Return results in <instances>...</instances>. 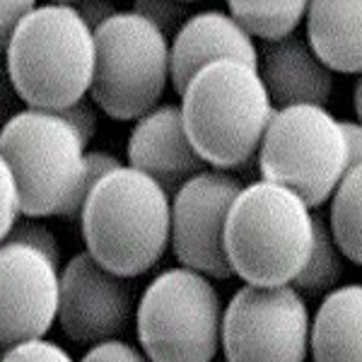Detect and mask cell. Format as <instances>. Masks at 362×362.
I'll list each match as a JSON object with an SVG mask.
<instances>
[{"mask_svg": "<svg viewBox=\"0 0 362 362\" xmlns=\"http://www.w3.org/2000/svg\"><path fill=\"white\" fill-rule=\"evenodd\" d=\"M80 230L92 259L116 276L138 278L172 244V196L153 177L124 165L85 198Z\"/></svg>", "mask_w": 362, "mask_h": 362, "instance_id": "obj_1", "label": "cell"}, {"mask_svg": "<svg viewBox=\"0 0 362 362\" xmlns=\"http://www.w3.org/2000/svg\"><path fill=\"white\" fill-rule=\"evenodd\" d=\"M3 51L10 85L29 109L61 112L92 90L95 29L73 3L37 5Z\"/></svg>", "mask_w": 362, "mask_h": 362, "instance_id": "obj_2", "label": "cell"}, {"mask_svg": "<svg viewBox=\"0 0 362 362\" xmlns=\"http://www.w3.org/2000/svg\"><path fill=\"white\" fill-rule=\"evenodd\" d=\"M179 107L194 150L218 172L254 160L278 112L259 68L239 61L198 70L181 92Z\"/></svg>", "mask_w": 362, "mask_h": 362, "instance_id": "obj_3", "label": "cell"}, {"mask_svg": "<svg viewBox=\"0 0 362 362\" xmlns=\"http://www.w3.org/2000/svg\"><path fill=\"white\" fill-rule=\"evenodd\" d=\"M314 247V213L295 191L259 179L235 198L225 223V254L244 285H293Z\"/></svg>", "mask_w": 362, "mask_h": 362, "instance_id": "obj_4", "label": "cell"}, {"mask_svg": "<svg viewBox=\"0 0 362 362\" xmlns=\"http://www.w3.org/2000/svg\"><path fill=\"white\" fill-rule=\"evenodd\" d=\"M85 148L75 128L56 112L25 109L10 116L0 133V155L20 184L25 218H80Z\"/></svg>", "mask_w": 362, "mask_h": 362, "instance_id": "obj_5", "label": "cell"}, {"mask_svg": "<svg viewBox=\"0 0 362 362\" xmlns=\"http://www.w3.org/2000/svg\"><path fill=\"white\" fill-rule=\"evenodd\" d=\"M223 314V300L208 276L186 266L167 268L138 300L140 350L150 362H215Z\"/></svg>", "mask_w": 362, "mask_h": 362, "instance_id": "obj_6", "label": "cell"}, {"mask_svg": "<svg viewBox=\"0 0 362 362\" xmlns=\"http://www.w3.org/2000/svg\"><path fill=\"white\" fill-rule=\"evenodd\" d=\"M97 68L92 102L112 119L131 121L153 112L172 83V44L148 17L119 10L95 29Z\"/></svg>", "mask_w": 362, "mask_h": 362, "instance_id": "obj_7", "label": "cell"}, {"mask_svg": "<svg viewBox=\"0 0 362 362\" xmlns=\"http://www.w3.org/2000/svg\"><path fill=\"white\" fill-rule=\"evenodd\" d=\"M256 160L261 179L295 191L309 208L331 201L350 167L341 121L309 104L278 109Z\"/></svg>", "mask_w": 362, "mask_h": 362, "instance_id": "obj_8", "label": "cell"}, {"mask_svg": "<svg viewBox=\"0 0 362 362\" xmlns=\"http://www.w3.org/2000/svg\"><path fill=\"white\" fill-rule=\"evenodd\" d=\"M312 317L293 285H242L223 314L225 362H305Z\"/></svg>", "mask_w": 362, "mask_h": 362, "instance_id": "obj_9", "label": "cell"}, {"mask_svg": "<svg viewBox=\"0 0 362 362\" xmlns=\"http://www.w3.org/2000/svg\"><path fill=\"white\" fill-rule=\"evenodd\" d=\"M244 186L227 172L206 169L172 196V254L179 266L225 280L232 266L225 254V223Z\"/></svg>", "mask_w": 362, "mask_h": 362, "instance_id": "obj_10", "label": "cell"}, {"mask_svg": "<svg viewBox=\"0 0 362 362\" xmlns=\"http://www.w3.org/2000/svg\"><path fill=\"white\" fill-rule=\"evenodd\" d=\"M136 290L131 278L107 271L92 254L80 251L61 271L58 324L75 343L114 341L136 314Z\"/></svg>", "mask_w": 362, "mask_h": 362, "instance_id": "obj_11", "label": "cell"}, {"mask_svg": "<svg viewBox=\"0 0 362 362\" xmlns=\"http://www.w3.org/2000/svg\"><path fill=\"white\" fill-rule=\"evenodd\" d=\"M61 271L44 251L17 242L0 247V343L3 350L44 338L58 321Z\"/></svg>", "mask_w": 362, "mask_h": 362, "instance_id": "obj_12", "label": "cell"}, {"mask_svg": "<svg viewBox=\"0 0 362 362\" xmlns=\"http://www.w3.org/2000/svg\"><path fill=\"white\" fill-rule=\"evenodd\" d=\"M126 157L128 167L153 177L169 196L208 169L186 136L179 104H157L140 116L128 136Z\"/></svg>", "mask_w": 362, "mask_h": 362, "instance_id": "obj_13", "label": "cell"}, {"mask_svg": "<svg viewBox=\"0 0 362 362\" xmlns=\"http://www.w3.org/2000/svg\"><path fill=\"white\" fill-rule=\"evenodd\" d=\"M259 54L254 39L230 13H194L172 39V87L181 95L198 70L218 61H239L259 68Z\"/></svg>", "mask_w": 362, "mask_h": 362, "instance_id": "obj_14", "label": "cell"}, {"mask_svg": "<svg viewBox=\"0 0 362 362\" xmlns=\"http://www.w3.org/2000/svg\"><path fill=\"white\" fill-rule=\"evenodd\" d=\"M259 73L276 109L326 107L334 95V73L314 56L307 39L288 37L266 44L259 54Z\"/></svg>", "mask_w": 362, "mask_h": 362, "instance_id": "obj_15", "label": "cell"}, {"mask_svg": "<svg viewBox=\"0 0 362 362\" xmlns=\"http://www.w3.org/2000/svg\"><path fill=\"white\" fill-rule=\"evenodd\" d=\"M307 44L331 73L362 75V0H314Z\"/></svg>", "mask_w": 362, "mask_h": 362, "instance_id": "obj_16", "label": "cell"}, {"mask_svg": "<svg viewBox=\"0 0 362 362\" xmlns=\"http://www.w3.org/2000/svg\"><path fill=\"white\" fill-rule=\"evenodd\" d=\"M314 362H362V285H338L324 295L312 319Z\"/></svg>", "mask_w": 362, "mask_h": 362, "instance_id": "obj_17", "label": "cell"}, {"mask_svg": "<svg viewBox=\"0 0 362 362\" xmlns=\"http://www.w3.org/2000/svg\"><path fill=\"white\" fill-rule=\"evenodd\" d=\"M230 15L235 17L251 39L276 44L293 37L300 22L307 17L305 0H232Z\"/></svg>", "mask_w": 362, "mask_h": 362, "instance_id": "obj_18", "label": "cell"}, {"mask_svg": "<svg viewBox=\"0 0 362 362\" xmlns=\"http://www.w3.org/2000/svg\"><path fill=\"white\" fill-rule=\"evenodd\" d=\"M329 227L341 254L362 266V165L350 167L331 196Z\"/></svg>", "mask_w": 362, "mask_h": 362, "instance_id": "obj_19", "label": "cell"}, {"mask_svg": "<svg viewBox=\"0 0 362 362\" xmlns=\"http://www.w3.org/2000/svg\"><path fill=\"white\" fill-rule=\"evenodd\" d=\"M343 259L346 256L338 249L334 235H331L329 223L324 218L314 215V247L309 256L307 266L295 278L293 288L300 290L302 295H329L331 290L338 288L343 278Z\"/></svg>", "mask_w": 362, "mask_h": 362, "instance_id": "obj_20", "label": "cell"}, {"mask_svg": "<svg viewBox=\"0 0 362 362\" xmlns=\"http://www.w3.org/2000/svg\"><path fill=\"white\" fill-rule=\"evenodd\" d=\"M133 10L140 13L143 17H148L153 25L160 29L162 34L169 37H177V32L186 25L189 20V3H169V0H150V3H136Z\"/></svg>", "mask_w": 362, "mask_h": 362, "instance_id": "obj_21", "label": "cell"}, {"mask_svg": "<svg viewBox=\"0 0 362 362\" xmlns=\"http://www.w3.org/2000/svg\"><path fill=\"white\" fill-rule=\"evenodd\" d=\"M3 242L27 244V247L44 251V254L51 256L56 264H61V247H58V239L54 237V232H51L49 227L34 218H27V220H22V223H17L15 230L10 232V237L3 239Z\"/></svg>", "mask_w": 362, "mask_h": 362, "instance_id": "obj_22", "label": "cell"}, {"mask_svg": "<svg viewBox=\"0 0 362 362\" xmlns=\"http://www.w3.org/2000/svg\"><path fill=\"white\" fill-rule=\"evenodd\" d=\"M0 206H3V227H0V232H3V239H8L25 213H22L20 184H17L13 169L5 162L0 165Z\"/></svg>", "mask_w": 362, "mask_h": 362, "instance_id": "obj_23", "label": "cell"}, {"mask_svg": "<svg viewBox=\"0 0 362 362\" xmlns=\"http://www.w3.org/2000/svg\"><path fill=\"white\" fill-rule=\"evenodd\" d=\"M3 362H75L58 343L37 338L20 346H13L3 353Z\"/></svg>", "mask_w": 362, "mask_h": 362, "instance_id": "obj_24", "label": "cell"}, {"mask_svg": "<svg viewBox=\"0 0 362 362\" xmlns=\"http://www.w3.org/2000/svg\"><path fill=\"white\" fill-rule=\"evenodd\" d=\"M80 362H150V360L145 358L143 350L114 338V341H104L92 346Z\"/></svg>", "mask_w": 362, "mask_h": 362, "instance_id": "obj_25", "label": "cell"}, {"mask_svg": "<svg viewBox=\"0 0 362 362\" xmlns=\"http://www.w3.org/2000/svg\"><path fill=\"white\" fill-rule=\"evenodd\" d=\"M56 114H61L63 119L75 128V133L83 138L85 145L92 143V138H95V133H97V104L95 102H90L87 97H83Z\"/></svg>", "mask_w": 362, "mask_h": 362, "instance_id": "obj_26", "label": "cell"}, {"mask_svg": "<svg viewBox=\"0 0 362 362\" xmlns=\"http://www.w3.org/2000/svg\"><path fill=\"white\" fill-rule=\"evenodd\" d=\"M37 10L34 0H3L0 5V34H3V46L10 42L15 29Z\"/></svg>", "mask_w": 362, "mask_h": 362, "instance_id": "obj_27", "label": "cell"}, {"mask_svg": "<svg viewBox=\"0 0 362 362\" xmlns=\"http://www.w3.org/2000/svg\"><path fill=\"white\" fill-rule=\"evenodd\" d=\"M73 8L78 10L80 15H83V20L90 25L92 29H99L107 20H112V17L119 13V10L114 8L112 3H73Z\"/></svg>", "mask_w": 362, "mask_h": 362, "instance_id": "obj_28", "label": "cell"}, {"mask_svg": "<svg viewBox=\"0 0 362 362\" xmlns=\"http://www.w3.org/2000/svg\"><path fill=\"white\" fill-rule=\"evenodd\" d=\"M341 128H343V136H346V143H348L350 167L362 165V124L360 121H341Z\"/></svg>", "mask_w": 362, "mask_h": 362, "instance_id": "obj_29", "label": "cell"}, {"mask_svg": "<svg viewBox=\"0 0 362 362\" xmlns=\"http://www.w3.org/2000/svg\"><path fill=\"white\" fill-rule=\"evenodd\" d=\"M353 104H355V114H358V121L362 124V75L355 83V92H353Z\"/></svg>", "mask_w": 362, "mask_h": 362, "instance_id": "obj_30", "label": "cell"}]
</instances>
